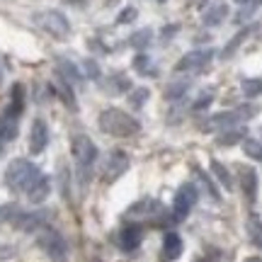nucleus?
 <instances>
[{"mask_svg":"<svg viewBox=\"0 0 262 262\" xmlns=\"http://www.w3.org/2000/svg\"><path fill=\"white\" fill-rule=\"evenodd\" d=\"M100 129L110 136H117V139H126V136H134L141 131V124L131 117V114L117 110V107H110L100 114Z\"/></svg>","mask_w":262,"mask_h":262,"instance_id":"f257e3e1","label":"nucleus"},{"mask_svg":"<svg viewBox=\"0 0 262 262\" xmlns=\"http://www.w3.org/2000/svg\"><path fill=\"white\" fill-rule=\"evenodd\" d=\"M39 175L41 172H39V168L34 163H29L25 158H17V160H12L8 165V170H5V185L12 192H25L27 194V189L37 182Z\"/></svg>","mask_w":262,"mask_h":262,"instance_id":"f03ea898","label":"nucleus"},{"mask_svg":"<svg viewBox=\"0 0 262 262\" xmlns=\"http://www.w3.org/2000/svg\"><path fill=\"white\" fill-rule=\"evenodd\" d=\"M37 243L54 262H66V257H68V243L63 241V235L58 233V231L44 226L37 235Z\"/></svg>","mask_w":262,"mask_h":262,"instance_id":"7ed1b4c3","label":"nucleus"},{"mask_svg":"<svg viewBox=\"0 0 262 262\" xmlns=\"http://www.w3.org/2000/svg\"><path fill=\"white\" fill-rule=\"evenodd\" d=\"M34 22H37L44 32H49L51 37H56V39H66L71 34V25H68V19H66L63 12H58V10L37 12V15H34Z\"/></svg>","mask_w":262,"mask_h":262,"instance_id":"20e7f679","label":"nucleus"},{"mask_svg":"<svg viewBox=\"0 0 262 262\" xmlns=\"http://www.w3.org/2000/svg\"><path fill=\"white\" fill-rule=\"evenodd\" d=\"M126 170H129V156L124 150H112V153L104 156L102 168H100V178H102V182L112 185V182L122 178Z\"/></svg>","mask_w":262,"mask_h":262,"instance_id":"39448f33","label":"nucleus"},{"mask_svg":"<svg viewBox=\"0 0 262 262\" xmlns=\"http://www.w3.org/2000/svg\"><path fill=\"white\" fill-rule=\"evenodd\" d=\"M71 150H73V158H75V163H78V168H93V163L97 160V146H95L85 134L73 136Z\"/></svg>","mask_w":262,"mask_h":262,"instance_id":"423d86ee","label":"nucleus"},{"mask_svg":"<svg viewBox=\"0 0 262 262\" xmlns=\"http://www.w3.org/2000/svg\"><path fill=\"white\" fill-rule=\"evenodd\" d=\"M196 196H199V192H196L194 185H182V187L178 189L175 202H172V219H175V221H185V219H187V214L192 211V206L196 204Z\"/></svg>","mask_w":262,"mask_h":262,"instance_id":"0eeeda50","label":"nucleus"},{"mask_svg":"<svg viewBox=\"0 0 262 262\" xmlns=\"http://www.w3.org/2000/svg\"><path fill=\"white\" fill-rule=\"evenodd\" d=\"M211 58H214V51H211V49H206V51H189V54H185V56L178 61L175 71H178V73H185V71H189V73H199L202 68L209 66Z\"/></svg>","mask_w":262,"mask_h":262,"instance_id":"6e6552de","label":"nucleus"},{"mask_svg":"<svg viewBox=\"0 0 262 262\" xmlns=\"http://www.w3.org/2000/svg\"><path fill=\"white\" fill-rule=\"evenodd\" d=\"M49 219H51V214H49V211H17V216L12 219V226H15V228H19V231H27V233H32V231L44 228Z\"/></svg>","mask_w":262,"mask_h":262,"instance_id":"1a4fd4ad","label":"nucleus"},{"mask_svg":"<svg viewBox=\"0 0 262 262\" xmlns=\"http://www.w3.org/2000/svg\"><path fill=\"white\" fill-rule=\"evenodd\" d=\"M255 110L250 112H221V114H214L211 119H206L204 122V131H219V129H233L235 124L245 119V117H250Z\"/></svg>","mask_w":262,"mask_h":262,"instance_id":"9d476101","label":"nucleus"},{"mask_svg":"<svg viewBox=\"0 0 262 262\" xmlns=\"http://www.w3.org/2000/svg\"><path fill=\"white\" fill-rule=\"evenodd\" d=\"M49 143V126L44 119H34L32 122V131H29V150L37 156V153H44Z\"/></svg>","mask_w":262,"mask_h":262,"instance_id":"9b49d317","label":"nucleus"},{"mask_svg":"<svg viewBox=\"0 0 262 262\" xmlns=\"http://www.w3.org/2000/svg\"><path fill=\"white\" fill-rule=\"evenodd\" d=\"M163 214V206L156 202V199H143V202H136L134 206H129V211H126V216L129 219H139V216H146V219H158V216Z\"/></svg>","mask_w":262,"mask_h":262,"instance_id":"f8f14e48","label":"nucleus"},{"mask_svg":"<svg viewBox=\"0 0 262 262\" xmlns=\"http://www.w3.org/2000/svg\"><path fill=\"white\" fill-rule=\"evenodd\" d=\"M22 110H25V88L19 83H15L12 90H10V102H8V110H5V119L17 122Z\"/></svg>","mask_w":262,"mask_h":262,"instance_id":"ddd939ff","label":"nucleus"},{"mask_svg":"<svg viewBox=\"0 0 262 262\" xmlns=\"http://www.w3.org/2000/svg\"><path fill=\"white\" fill-rule=\"evenodd\" d=\"M143 241V228L136 224H129L124 226L122 231H119V248L122 250H136Z\"/></svg>","mask_w":262,"mask_h":262,"instance_id":"4468645a","label":"nucleus"},{"mask_svg":"<svg viewBox=\"0 0 262 262\" xmlns=\"http://www.w3.org/2000/svg\"><path fill=\"white\" fill-rule=\"evenodd\" d=\"M51 194V180L47 175H39V180L27 189V199L32 204H41L47 196Z\"/></svg>","mask_w":262,"mask_h":262,"instance_id":"2eb2a0df","label":"nucleus"},{"mask_svg":"<svg viewBox=\"0 0 262 262\" xmlns=\"http://www.w3.org/2000/svg\"><path fill=\"white\" fill-rule=\"evenodd\" d=\"M180 255H182V238L170 231V233H165V238H163V260L172 262V260H178Z\"/></svg>","mask_w":262,"mask_h":262,"instance_id":"dca6fc26","label":"nucleus"},{"mask_svg":"<svg viewBox=\"0 0 262 262\" xmlns=\"http://www.w3.org/2000/svg\"><path fill=\"white\" fill-rule=\"evenodd\" d=\"M56 71H58V75H61L63 80H68L71 85H78L80 80H83V73L78 71V66L71 63V61H66V58H58Z\"/></svg>","mask_w":262,"mask_h":262,"instance_id":"f3484780","label":"nucleus"},{"mask_svg":"<svg viewBox=\"0 0 262 262\" xmlns=\"http://www.w3.org/2000/svg\"><path fill=\"white\" fill-rule=\"evenodd\" d=\"M56 95L61 97V102L68 107V110H78V102H75V95H73V90H71V83L68 80H63L61 75H58V83H56Z\"/></svg>","mask_w":262,"mask_h":262,"instance_id":"a211bd4d","label":"nucleus"},{"mask_svg":"<svg viewBox=\"0 0 262 262\" xmlns=\"http://www.w3.org/2000/svg\"><path fill=\"white\" fill-rule=\"evenodd\" d=\"M243 194L248 202H255V196H257V175L253 168L243 170Z\"/></svg>","mask_w":262,"mask_h":262,"instance_id":"6ab92c4d","label":"nucleus"},{"mask_svg":"<svg viewBox=\"0 0 262 262\" xmlns=\"http://www.w3.org/2000/svg\"><path fill=\"white\" fill-rule=\"evenodd\" d=\"M126 90H131V80L126 78V75L122 73H114L110 80H107V93L112 95H119V93H126Z\"/></svg>","mask_w":262,"mask_h":262,"instance_id":"aec40b11","label":"nucleus"},{"mask_svg":"<svg viewBox=\"0 0 262 262\" xmlns=\"http://www.w3.org/2000/svg\"><path fill=\"white\" fill-rule=\"evenodd\" d=\"M226 12H228V8H226L224 3H219V5H214L211 10H206V12H204V25H209V27H214V25H219V22H224Z\"/></svg>","mask_w":262,"mask_h":262,"instance_id":"412c9836","label":"nucleus"},{"mask_svg":"<svg viewBox=\"0 0 262 262\" xmlns=\"http://www.w3.org/2000/svg\"><path fill=\"white\" fill-rule=\"evenodd\" d=\"M187 88H189V80H175V83H170L165 88V97L168 100H178V97H182L187 93Z\"/></svg>","mask_w":262,"mask_h":262,"instance_id":"4be33fe9","label":"nucleus"},{"mask_svg":"<svg viewBox=\"0 0 262 262\" xmlns=\"http://www.w3.org/2000/svg\"><path fill=\"white\" fill-rule=\"evenodd\" d=\"M211 170H214V175H216V178H219V180H221V182L226 185V189H231V187H233V180H231V172H228V170H226L224 165L219 163V160H211Z\"/></svg>","mask_w":262,"mask_h":262,"instance_id":"5701e85b","label":"nucleus"},{"mask_svg":"<svg viewBox=\"0 0 262 262\" xmlns=\"http://www.w3.org/2000/svg\"><path fill=\"white\" fill-rule=\"evenodd\" d=\"M243 136H245L243 129H231V131H226V134L219 136V143H221V146H233V143H238Z\"/></svg>","mask_w":262,"mask_h":262,"instance_id":"b1692460","label":"nucleus"},{"mask_svg":"<svg viewBox=\"0 0 262 262\" xmlns=\"http://www.w3.org/2000/svg\"><path fill=\"white\" fill-rule=\"evenodd\" d=\"M146 100H148V90H146V88H136L134 93L129 90V104L134 107V110H139Z\"/></svg>","mask_w":262,"mask_h":262,"instance_id":"393cba45","label":"nucleus"},{"mask_svg":"<svg viewBox=\"0 0 262 262\" xmlns=\"http://www.w3.org/2000/svg\"><path fill=\"white\" fill-rule=\"evenodd\" d=\"M148 41H150V32H148V29H141V32H136L134 37H129V44H131L134 49L148 47Z\"/></svg>","mask_w":262,"mask_h":262,"instance_id":"a878e982","label":"nucleus"},{"mask_svg":"<svg viewBox=\"0 0 262 262\" xmlns=\"http://www.w3.org/2000/svg\"><path fill=\"white\" fill-rule=\"evenodd\" d=\"M243 93H245V97H257V95L262 93V78L245 80V83H243Z\"/></svg>","mask_w":262,"mask_h":262,"instance_id":"bb28decb","label":"nucleus"},{"mask_svg":"<svg viewBox=\"0 0 262 262\" xmlns=\"http://www.w3.org/2000/svg\"><path fill=\"white\" fill-rule=\"evenodd\" d=\"M19 206L17 204H3L0 206V221H8V224H12V219L17 216Z\"/></svg>","mask_w":262,"mask_h":262,"instance_id":"cd10ccee","label":"nucleus"},{"mask_svg":"<svg viewBox=\"0 0 262 262\" xmlns=\"http://www.w3.org/2000/svg\"><path fill=\"white\" fill-rule=\"evenodd\" d=\"M245 153L255 160H262V143L260 141H245Z\"/></svg>","mask_w":262,"mask_h":262,"instance_id":"c85d7f7f","label":"nucleus"},{"mask_svg":"<svg viewBox=\"0 0 262 262\" xmlns=\"http://www.w3.org/2000/svg\"><path fill=\"white\" fill-rule=\"evenodd\" d=\"M58 180H61V194H63L66 199H71V192H68L71 182H68V168H66V165L58 170Z\"/></svg>","mask_w":262,"mask_h":262,"instance_id":"c756f323","label":"nucleus"},{"mask_svg":"<svg viewBox=\"0 0 262 262\" xmlns=\"http://www.w3.org/2000/svg\"><path fill=\"white\" fill-rule=\"evenodd\" d=\"M194 178H199V180H202V185H204V187H206V192H209V194L214 196V199H219V192H216V187H214V185H211V180L206 178V175H204V172H202V170H196V168H194Z\"/></svg>","mask_w":262,"mask_h":262,"instance_id":"7c9ffc66","label":"nucleus"},{"mask_svg":"<svg viewBox=\"0 0 262 262\" xmlns=\"http://www.w3.org/2000/svg\"><path fill=\"white\" fill-rule=\"evenodd\" d=\"M148 56H146V54H139V56L134 58V68H136V71H139L141 75H148Z\"/></svg>","mask_w":262,"mask_h":262,"instance_id":"2f4dec72","label":"nucleus"},{"mask_svg":"<svg viewBox=\"0 0 262 262\" xmlns=\"http://www.w3.org/2000/svg\"><path fill=\"white\" fill-rule=\"evenodd\" d=\"M248 32H250V29H243V32H241V34H238L235 39H231V44H228V47L224 49V56H231V54H233L235 49H238V44H241V41H243V39L248 37Z\"/></svg>","mask_w":262,"mask_h":262,"instance_id":"473e14b6","label":"nucleus"},{"mask_svg":"<svg viewBox=\"0 0 262 262\" xmlns=\"http://www.w3.org/2000/svg\"><path fill=\"white\" fill-rule=\"evenodd\" d=\"M211 100H214V93H204L194 104H192V110H194V112H202V110H206V107L211 104Z\"/></svg>","mask_w":262,"mask_h":262,"instance_id":"72a5a7b5","label":"nucleus"},{"mask_svg":"<svg viewBox=\"0 0 262 262\" xmlns=\"http://www.w3.org/2000/svg\"><path fill=\"white\" fill-rule=\"evenodd\" d=\"M83 68H85V73L90 75L93 80H97V78H100V68H97V63H95L93 58H88V61L83 63Z\"/></svg>","mask_w":262,"mask_h":262,"instance_id":"f704fd0d","label":"nucleus"},{"mask_svg":"<svg viewBox=\"0 0 262 262\" xmlns=\"http://www.w3.org/2000/svg\"><path fill=\"white\" fill-rule=\"evenodd\" d=\"M248 228H250V235H253L255 241H260L262 228H260V221H257V216H250V224H248Z\"/></svg>","mask_w":262,"mask_h":262,"instance_id":"c9c22d12","label":"nucleus"},{"mask_svg":"<svg viewBox=\"0 0 262 262\" xmlns=\"http://www.w3.org/2000/svg\"><path fill=\"white\" fill-rule=\"evenodd\" d=\"M131 19H136V10H134V8H126L122 15L117 17V22H119V25H124V22H131Z\"/></svg>","mask_w":262,"mask_h":262,"instance_id":"e433bc0d","label":"nucleus"},{"mask_svg":"<svg viewBox=\"0 0 262 262\" xmlns=\"http://www.w3.org/2000/svg\"><path fill=\"white\" fill-rule=\"evenodd\" d=\"M10 255H12V250H10V248H5V250H0V257H10Z\"/></svg>","mask_w":262,"mask_h":262,"instance_id":"4c0bfd02","label":"nucleus"},{"mask_svg":"<svg viewBox=\"0 0 262 262\" xmlns=\"http://www.w3.org/2000/svg\"><path fill=\"white\" fill-rule=\"evenodd\" d=\"M245 262H262V260H260V257H248Z\"/></svg>","mask_w":262,"mask_h":262,"instance_id":"58836bf2","label":"nucleus"},{"mask_svg":"<svg viewBox=\"0 0 262 262\" xmlns=\"http://www.w3.org/2000/svg\"><path fill=\"white\" fill-rule=\"evenodd\" d=\"M235 3H245V0H235Z\"/></svg>","mask_w":262,"mask_h":262,"instance_id":"ea45409f","label":"nucleus"},{"mask_svg":"<svg viewBox=\"0 0 262 262\" xmlns=\"http://www.w3.org/2000/svg\"><path fill=\"white\" fill-rule=\"evenodd\" d=\"M196 262H204V260H196Z\"/></svg>","mask_w":262,"mask_h":262,"instance_id":"a19ab883","label":"nucleus"}]
</instances>
